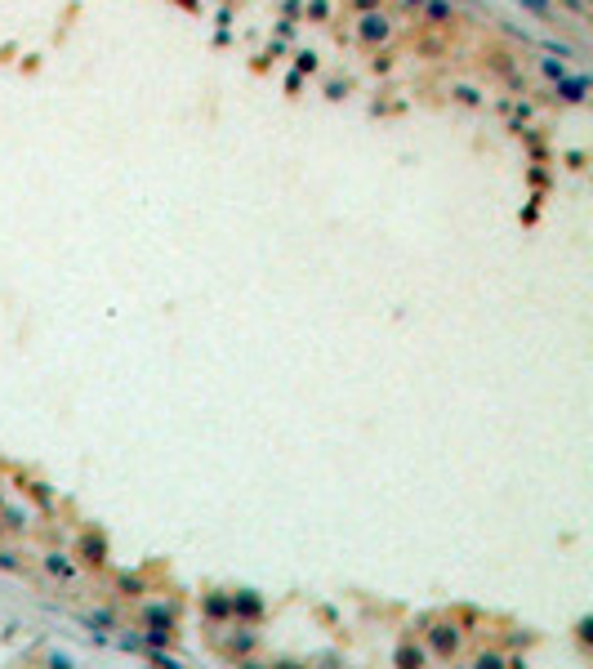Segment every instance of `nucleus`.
I'll return each mask as SVG.
<instances>
[{"instance_id":"obj_9","label":"nucleus","mask_w":593,"mask_h":669,"mask_svg":"<svg viewBox=\"0 0 593 669\" xmlns=\"http://www.w3.org/2000/svg\"><path fill=\"white\" fill-rule=\"evenodd\" d=\"M393 660H397V665H424V647H415V643H402Z\"/></svg>"},{"instance_id":"obj_1","label":"nucleus","mask_w":593,"mask_h":669,"mask_svg":"<svg viewBox=\"0 0 593 669\" xmlns=\"http://www.w3.org/2000/svg\"><path fill=\"white\" fill-rule=\"evenodd\" d=\"M228 598H232V621H246V625L263 621V598L254 594V589H236Z\"/></svg>"},{"instance_id":"obj_14","label":"nucleus","mask_w":593,"mask_h":669,"mask_svg":"<svg viewBox=\"0 0 593 669\" xmlns=\"http://www.w3.org/2000/svg\"><path fill=\"white\" fill-rule=\"evenodd\" d=\"M522 5H527V9H535V14H549V5H545V0H522Z\"/></svg>"},{"instance_id":"obj_7","label":"nucleus","mask_w":593,"mask_h":669,"mask_svg":"<svg viewBox=\"0 0 593 669\" xmlns=\"http://www.w3.org/2000/svg\"><path fill=\"white\" fill-rule=\"evenodd\" d=\"M254 647H259V638H254V633H232V643H228L232 656H250Z\"/></svg>"},{"instance_id":"obj_4","label":"nucleus","mask_w":593,"mask_h":669,"mask_svg":"<svg viewBox=\"0 0 593 669\" xmlns=\"http://www.w3.org/2000/svg\"><path fill=\"white\" fill-rule=\"evenodd\" d=\"M357 36H362L366 45H379V41H388V19H384V14H366V19H362V27H357Z\"/></svg>"},{"instance_id":"obj_10","label":"nucleus","mask_w":593,"mask_h":669,"mask_svg":"<svg viewBox=\"0 0 593 669\" xmlns=\"http://www.w3.org/2000/svg\"><path fill=\"white\" fill-rule=\"evenodd\" d=\"M584 90H589V85H584V76H580V80H567V85H562V98H571V103H580V98H584Z\"/></svg>"},{"instance_id":"obj_11","label":"nucleus","mask_w":593,"mask_h":669,"mask_svg":"<svg viewBox=\"0 0 593 669\" xmlns=\"http://www.w3.org/2000/svg\"><path fill=\"white\" fill-rule=\"evenodd\" d=\"M5 517H9V531H19V527H27V513H19V509H9Z\"/></svg>"},{"instance_id":"obj_8","label":"nucleus","mask_w":593,"mask_h":669,"mask_svg":"<svg viewBox=\"0 0 593 669\" xmlns=\"http://www.w3.org/2000/svg\"><path fill=\"white\" fill-rule=\"evenodd\" d=\"M116 584H121V594H125V598H143V589H147V580H143V576H130V571L116 580Z\"/></svg>"},{"instance_id":"obj_2","label":"nucleus","mask_w":593,"mask_h":669,"mask_svg":"<svg viewBox=\"0 0 593 669\" xmlns=\"http://www.w3.org/2000/svg\"><path fill=\"white\" fill-rule=\"evenodd\" d=\"M424 633H429V651L433 656H455V651H460V633H455V625H433Z\"/></svg>"},{"instance_id":"obj_6","label":"nucleus","mask_w":593,"mask_h":669,"mask_svg":"<svg viewBox=\"0 0 593 669\" xmlns=\"http://www.w3.org/2000/svg\"><path fill=\"white\" fill-rule=\"evenodd\" d=\"M45 571L58 576V580H72L76 567H72V558H67V554H45Z\"/></svg>"},{"instance_id":"obj_13","label":"nucleus","mask_w":593,"mask_h":669,"mask_svg":"<svg viewBox=\"0 0 593 669\" xmlns=\"http://www.w3.org/2000/svg\"><path fill=\"white\" fill-rule=\"evenodd\" d=\"M0 567H5V571H19V558H14V554H0Z\"/></svg>"},{"instance_id":"obj_12","label":"nucleus","mask_w":593,"mask_h":669,"mask_svg":"<svg viewBox=\"0 0 593 669\" xmlns=\"http://www.w3.org/2000/svg\"><path fill=\"white\" fill-rule=\"evenodd\" d=\"M429 14H433L437 23H442V19H451V9H446V5H437V0H433V5H429Z\"/></svg>"},{"instance_id":"obj_3","label":"nucleus","mask_w":593,"mask_h":669,"mask_svg":"<svg viewBox=\"0 0 593 669\" xmlns=\"http://www.w3.org/2000/svg\"><path fill=\"white\" fill-rule=\"evenodd\" d=\"M80 562L85 567H103L107 562V540L103 535H85L80 540Z\"/></svg>"},{"instance_id":"obj_5","label":"nucleus","mask_w":593,"mask_h":669,"mask_svg":"<svg viewBox=\"0 0 593 669\" xmlns=\"http://www.w3.org/2000/svg\"><path fill=\"white\" fill-rule=\"evenodd\" d=\"M201 611H206L210 621H232V598L228 594H206L201 598Z\"/></svg>"}]
</instances>
